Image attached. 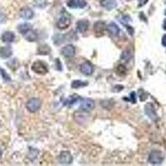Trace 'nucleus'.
Wrapping results in <instances>:
<instances>
[{"instance_id":"22","label":"nucleus","mask_w":166,"mask_h":166,"mask_svg":"<svg viewBox=\"0 0 166 166\" xmlns=\"http://www.w3.org/2000/svg\"><path fill=\"white\" fill-rule=\"evenodd\" d=\"M88 85V83L86 81H73L72 83V87L74 88V89H77V88H80V87H82V86H86Z\"/></svg>"},{"instance_id":"11","label":"nucleus","mask_w":166,"mask_h":166,"mask_svg":"<svg viewBox=\"0 0 166 166\" xmlns=\"http://www.w3.org/2000/svg\"><path fill=\"white\" fill-rule=\"evenodd\" d=\"M145 111L147 116H149L150 119L155 120L157 118V114H156L155 109L151 103H148L146 104L145 106Z\"/></svg>"},{"instance_id":"29","label":"nucleus","mask_w":166,"mask_h":166,"mask_svg":"<svg viewBox=\"0 0 166 166\" xmlns=\"http://www.w3.org/2000/svg\"><path fill=\"white\" fill-rule=\"evenodd\" d=\"M130 96H131V98H132V102L133 103L136 102V93H135V92H131V94H130Z\"/></svg>"},{"instance_id":"13","label":"nucleus","mask_w":166,"mask_h":166,"mask_svg":"<svg viewBox=\"0 0 166 166\" xmlns=\"http://www.w3.org/2000/svg\"><path fill=\"white\" fill-rule=\"evenodd\" d=\"M106 29L109 32V33L110 35H112L114 37H116L119 35L120 33V27H118V25L115 23H109L107 27H106Z\"/></svg>"},{"instance_id":"27","label":"nucleus","mask_w":166,"mask_h":166,"mask_svg":"<svg viewBox=\"0 0 166 166\" xmlns=\"http://www.w3.org/2000/svg\"><path fill=\"white\" fill-rule=\"evenodd\" d=\"M4 19H5V16H4V14L3 13V12L0 11V22L2 23V22L4 21Z\"/></svg>"},{"instance_id":"28","label":"nucleus","mask_w":166,"mask_h":166,"mask_svg":"<svg viewBox=\"0 0 166 166\" xmlns=\"http://www.w3.org/2000/svg\"><path fill=\"white\" fill-rule=\"evenodd\" d=\"M162 45L164 46H166V35H164L162 37Z\"/></svg>"},{"instance_id":"7","label":"nucleus","mask_w":166,"mask_h":166,"mask_svg":"<svg viewBox=\"0 0 166 166\" xmlns=\"http://www.w3.org/2000/svg\"><path fill=\"white\" fill-rule=\"evenodd\" d=\"M62 54L64 56H66V58L73 57L76 54V48L72 44H68L62 49Z\"/></svg>"},{"instance_id":"16","label":"nucleus","mask_w":166,"mask_h":166,"mask_svg":"<svg viewBox=\"0 0 166 166\" xmlns=\"http://www.w3.org/2000/svg\"><path fill=\"white\" fill-rule=\"evenodd\" d=\"M89 22L87 20H80L76 23V28L79 33H84L88 29Z\"/></svg>"},{"instance_id":"23","label":"nucleus","mask_w":166,"mask_h":166,"mask_svg":"<svg viewBox=\"0 0 166 166\" xmlns=\"http://www.w3.org/2000/svg\"><path fill=\"white\" fill-rule=\"evenodd\" d=\"M37 155H38V150L36 149H32L30 150L28 156H29V159H31V160H33V159H36Z\"/></svg>"},{"instance_id":"8","label":"nucleus","mask_w":166,"mask_h":166,"mask_svg":"<svg viewBox=\"0 0 166 166\" xmlns=\"http://www.w3.org/2000/svg\"><path fill=\"white\" fill-rule=\"evenodd\" d=\"M80 71H81V72L86 76H91L94 72V67L91 63L86 62H83L80 66Z\"/></svg>"},{"instance_id":"30","label":"nucleus","mask_w":166,"mask_h":166,"mask_svg":"<svg viewBox=\"0 0 166 166\" xmlns=\"http://www.w3.org/2000/svg\"><path fill=\"white\" fill-rule=\"evenodd\" d=\"M127 28H128V32L129 33V34H131V35H132L133 33H134V31H133L132 27H130L127 26Z\"/></svg>"},{"instance_id":"14","label":"nucleus","mask_w":166,"mask_h":166,"mask_svg":"<svg viewBox=\"0 0 166 166\" xmlns=\"http://www.w3.org/2000/svg\"><path fill=\"white\" fill-rule=\"evenodd\" d=\"M23 36L28 42H35L37 39V34L36 31L33 30V28L28 30L27 32H26L24 34H23Z\"/></svg>"},{"instance_id":"12","label":"nucleus","mask_w":166,"mask_h":166,"mask_svg":"<svg viewBox=\"0 0 166 166\" xmlns=\"http://www.w3.org/2000/svg\"><path fill=\"white\" fill-rule=\"evenodd\" d=\"M101 5L107 10H112L117 7L116 0H101Z\"/></svg>"},{"instance_id":"5","label":"nucleus","mask_w":166,"mask_h":166,"mask_svg":"<svg viewBox=\"0 0 166 166\" xmlns=\"http://www.w3.org/2000/svg\"><path fill=\"white\" fill-rule=\"evenodd\" d=\"M95 108V102L91 98H83L81 101V109L83 111H91Z\"/></svg>"},{"instance_id":"9","label":"nucleus","mask_w":166,"mask_h":166,"mask_svg":"<svg viewBox=\"0 0 166 166\" xmlns=\"http://www.w3.org/2000/svg\"><path fill=\"white\" fill-rule=\"evenodd\" d=\"M86 5L85 0H71L67 3V6L71 8H84Z\"/></svg>"},{"instance_id":"19","label":"nucleus","mask_w":166,"mask_h":166,"mask_svg":"<svg viewBox=\"0 0 166 166\" xmlns=\"http://www.w3.org/2000/svg\"><path fill=\"white\" fill-rule=\"evenodd\" d=\"M33 28V26L28 23H22L18 26V30L21 34H24V33L27 32L28 30L32 29Z\"/></svg>"},{"instance_id":"20","label":"nucleus","mask_w":166,"mask_h":166,"mask_svg":"<svg viewBox=\"0 0 166 166\" xmlns=\"http://www.w3.org/2000/svg\"><path fill=\"white\" fill-rule=\"evenodd\" d=\"M132 57V53L131 51L129 49L124 50V52L121 53V56H120V59L122 60L123 62H129V60L131 59Z\"/></svg>"},{"instance_id":"1","label":"nucleus","mask_w":166,"mask_h":166,"mask_svg":"<svg viewBox=\"0 0 166 166\" xmlns=\"http://www.w3.org/2000/svg\"><path fill=\"white\" fill-rule=\"evenodd\" d=\"M71 16L65 9H62V13L60 14V17L58 20H57V23H56V27L59 28L60 30H65L68 28L71 25Z\"/></svg>"},{"instance_id":"31","label":"nucleus","mask_w":166,"mask_h":166,"mask_svg":"<svg viewBox=\"0 0 166 166\" xmlns=\"http://www.w3.org/2000/svg\"><path fill=\"white\" fill-rule=\"evenodd\" d=\"M163 27H164V29L166 30V19H164V24H163Z\"/></svg>"},{"instance_id":"33","label":"nucleus","mask_w":166,"mask_h":166,"mask_svg":"<svg viewBox=\"0 0 166 166\" xmlns=\"http://www.w3.org/2000/svg\"><path fill=\"white\" fill-rule=\"evenodd\" d=\"M164 14H165V15H166V10H165V12H164Z\"/></svg>"},{"instance_id":"25","label":"nucleus","mask_w":166,"mask_h":166,"mask_svg":"<svg viewBox=\"0 0 166 166\" xmlns=\"http://www.w3.org/2000/svg\"><path fill=\"white\" fill-rule=\"evenodd\" d=\"M129 20L130 19H129V18L128 16H123L122 18H120V22H121L123 24H124V23L126 24L127 22H129Z\"/></svg>"},{"instance_id":"15","label":"nucleus","mask_w":166,"mask_h":166,"mask_svg":"<svg viewBox=\"0 0 166 166\" xmlns=\"http://www.w3.org/2000/svg\"><path fill=\"white\" fill-rule=\"evenodd\" d=\"M1 39L3 43H13L14 39H15V34L13 32H10V31H7L5 33H3L1 37Z\"/></svg>"},{"instance_id":"10","label":"nucleus","mask_w":166,"mask_h":166,"mask_svg":"<svg viewBox=\"0 0 166 166\" xmlns=\"http://www.w3.org/2000/svg\"><path fill=\"white\" fill-rule=\"evenodd\" d=\"M20 17L23 18V19H26V20H29L32 19L34 16V13H33V11L30 8H23L22 9L20 10Z\"/></svg>"},{"instance_id":"4","label":"nucleus","mask_w":166,"mask_h":166,"mask_svg":"<svg viewBox=\"0 0 166 166\" xmlns=\"http://www.w3.org/2000/svg\"><path fill=\"white\" fill-rule=\"evenodd\" d=\"M32 70H33V72L40 74V75H44L48 72V69H47L46 65L43 62H40V61L33 62V64L32 65Z\"/></svg>"},{"instance_id":"32","label":"nucleus","mask_w":166,"mask_h":166,"mask_svg":"<svg viewBox=\"0 0 166 166\" xmlns=\"http://www.w3.org/2000/svg\"><path fill=\"white\" fill-rule=\"evenodd\" d=\"M2 155H3V152H2V149L0 148V158L2 157Z\"/></svg>"},{"instance_id":"3","label":"nucleus","mask_w":166,"mask_h":166,"mask_svg":"<svg viewBox=\"0 0 166 166\" xmlns=\"http://www.w3.org/2000/svg\"><path fill=\"white\" fill-rule=\"evenodd\" d=\"M164 160L162 152L159 150H153L149 155V162L152 164H160Z\"/></svg>"},{"instance_id":"18","label":"nucleus","mask_w":166,"mask_h":166,"mask_svg":"<svg viewBox=\"0 0 166 166\" xmlns=\"http://www.w3.org/2000/svg\"><path fill=\"white\" fill-rule=\"evenodd\" d=\"M106 29V26L105 24L101 22H97L95 23V26H94V30H95V33H96V35H102Z\"/></svg>"},{"instance_id":"21","label":"nucleus","mask_w":166,"mask_h":166,"mask_svg":"<svg viewBox=\"0 0 166 166\" xmlns=\"http://www.w3.org/2000/svg\"><path fill=\"white\" fill-rule=\"evenodd\" d=\"M80 99V97L78 96H72L65 100V101L63 103V105L65 106H70V105H73L74 103H76L78 100Z\"/></svg>"},{"instance_id":"24","label":"nucleus","mask_w":166,"mask_h":166,"mask_svg":"<svg viewBox=\"0 0 166 166\" xmlns=\"http://www.w3.org/2000/svg\"><path fill=\"white\" fill-rule=\"evenodd\" d=\"M0 72H1V74H2V76L3 77V79L6 80V81H10L9 76H8L5 72H4V70L2 69V68H0Z\"/></svg>"},{"instance_id":"17","label":"nucleus","mask_w":166,"mask_h":166,"mask_svg":"<svg viewBox=\"0 0 166 166\" xmlns=\"http://www.w3.org/2000/svg\"><path fill=\"white\" fill-rule=\"evenodd\" d=\"M12 54H13V51H12V48L9 46H3V47L0 48V56L3 59L10 57L12 56Z\"/></svg>"},{"instance_id":"26","label":"nucleus","mask_w":166,"mask_h":166,"mask_svg":"<svg viewBox=\"0 0 166 166\" xmlns=\"http://www.w3.org/2000/svg\"><path fill=\"white\" fill-rule=\"evenodd\" d=\"M148 1H149V0H139V5H138V6L139 7L144 6V5L148 2Z\"/></svg>"},{"instance_id":"6","label":"nucleus","mask_w":166,"mask_h":166,"mask_svg":"<svg viewBox=\"0 0 166 166\" xmlns=\"http://www.w3.org/2000/svg\"><path fill=\"white\" fill-rule=\"evenodd\" d=\"M72 156L69 151H62L59 155V162L61 164L69 165L72 163Z\"/></svg>"},{"instance_id":"2","label":"nucleus","mask_w":166,"mask_h":166,"mask_svg":"<svg viewBox=\"0 0 166 166\" xmlns=\"http://www.w3.org/2000/svg\"><path fill=\"white\" fill-rule=\"evenodd\" d=\"M41 106H42L41 100L39 98H36V97H33V98L28 100L26 105L27 109L28 110V111L32 113L37 112L41 108Z\"/></svg>"}]
</instances>
